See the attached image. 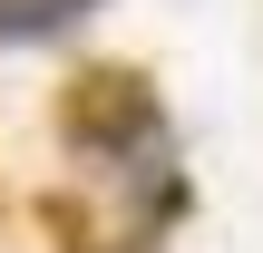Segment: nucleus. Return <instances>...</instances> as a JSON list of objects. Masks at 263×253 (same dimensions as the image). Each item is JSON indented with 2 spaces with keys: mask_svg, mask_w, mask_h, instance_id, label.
<instances>
[{
  "mask_svg": "<svg viewBox=\"0 0 263 253\" xmlns=\"http://www.w3.org/2000/svg\"><path fill=\"white\" fill-rule=\"evenodd\" d=\"M68 146L78 156H137V146H156V98H146V78H117V68H98V78H78V98H68Z\"/></svg>",
  "mask_w": 263,
  "mask_h": 253,
  "instance_id": "nucleus-1",
  "label": "nucleus"
},
{
  "mask_svg": "<svg viewBox=\"0 0 263 253\" xmlns=\"http://www.w3.org/2000/svg\"><path fill=\"white\" fill-rule=\"evenodd\" d=\"M98 0H0V49H20V39H59V29H78Z\"/></svg>",
  "mask_w": 263,
  "mask_h": 253,
  "instance_id": "nucleus-2",
  "label": "nucleus"
}]
</instances>
